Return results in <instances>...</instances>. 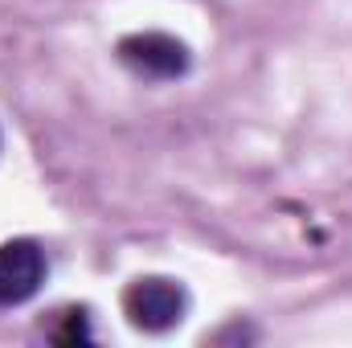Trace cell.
I'll return each instance as SVG.
<instances>
[{
  "label": "cell",
  "mask_w": 352,
  "mask_h": 348,
  "mask_svg": "<svg viewBox=\"0 0 352 348\" xmlns=\"http://www.w3.org/2000/svg\"><path fill=\"white\" fill-rule=\"evenodd\" d=\"M0 144H4V135H0Z\"/></svg>",
  "instance_id": "obj_4"
},
{
  "label": "cell",
  "mask_w": 352,
  "mask_h": 348,
  "mask_svg": "<svg viewBox=\"0 0 352 348\" xmlns=\"http://www.w3.org/2000/svg\"><path fill=\"white\" fill-rule=\"evenodd\" d=\"M119 58L140 78H156V83L180 78L188 70V50L176 37H168V33H135V37H123Z\"/></svg>",
  "instance_id": "obj_3"
},
{
  "label": "cell",
  "mask_w": 352,
  "mask_h": 348,
  "mask_svg": "<svg viewBox=\"0 0 352 348\" xmlns=\"http://www.w3.org/2000/svg\"><path fill=\"white\" fill-rule=\"evenodd\" d=\"M123 312L144 332H168L188 316V291L176 279H135L123 295Z\"/></svg>",
  "instance_id": "obj_1"
},
{
  "label": "cell",
  "mask_w": 352,
  "mask_h": 348,
  "mask_svg": "<svg viewBox=\"0 0 352 348\" xmlns=\"http://www.w3.org/2000/svg\"><path fill=\"white\" fill-rule=\"evenodd\" d=\"M50 274L45 250L29 238H12L0 246V307H21L29 303Z\"/></svg>",
  "instance_id": "obj_2"
}]
</instances>
